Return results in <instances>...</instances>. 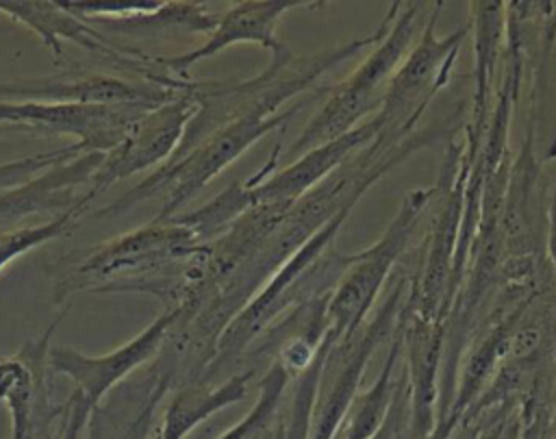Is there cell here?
<instances>
[{
  "label": "cell",
  "mask_w": 556,
  "mask_h": 439,
  "mask_svg": "<svg viewBox=\"0 0 556 439\" xmlns=\"http://www.w3.org/2000/svg\"><path fill=\"white\" fill-rule=\"evenodd\" d=\"M295 9H324V2L308 0H241L232 2L222 17H217L215 28L206 35L204 43L185 50L174 57H156L159 67L176 78L189 80V72L198 61L211 59L235 43H254L271 54V59H282L291 50L276 35L278 22Z\"/></svg>",
  "instance_id": "4fadbf2b"
},
{
  "label": "cell",
  "mask_w": 556,
  "mask_h": 439,
  "mask_svg": "<svg viewBox=\"0 0 556 439\" xmlns=\"http://www.w3.org/2000/svg\"><path fill=\"white\" fill-rule=\"evenodd\" d=\"M146 111H150V106L143 104L100 106L0 100V124H13L37 133L72 135L83 152H106L122 141L128 128Z\"/></svg>",
  "instance_id": "9a60e30c"
},
{
  "label": "cell",
  "mask_w": 556,
  "mask_h": 439,
  "mask_svg": "<svg viewBox=\"0 0 556 439\" xmlns=\"http://www.w3.org/2000/svg\"><path fill=\"white\" fill-rule=\"evenodd\" d=\"M91 415H93V406L74 389L65 400L56 439H83V432L89 426Z\"/></svg>",
  "instance_id": "d6a6232c"
},
{
  "label": "cell",
  "mask_w": 556,
  "mask_h": 439,
  "mask_svg": "<svg viewBox=\"0 0 556 439\" xmlns=\"http://www.w3.org/2000/svg\"><path fill=\"white\" fill-rule=\"evenodd\" d=\"M178 315V306H165V311L130 341L98 356L85 354L72 346L52 343L48 350V367L52 374L70 378L76 385L74 389L96 409L106 393L128 378V374L161 352Z\"/></svg>",
  "instance_id": "7c38bea8"
},
{
  "label": "cell",
  "mask_w": 556,
  "mask_h": 439,
  "mask_svg": "<svg viewBox=\"0 0 556 439\" xmlns=\"http://www.w3.org/2000/svg\"><path fill=\"white\" fill-rule=\"evenodd\" d=\"M378 135V122L365 120L345 135L324 141L300 156H295L282 170H276L252 189L256 204H291L319 183H324L332 172H337L352 154L365 148Z\"/></svg>",
  "instance_id": "d6986e66"
},
{
  "label": "cell",
  "mask_w": 556,
  "mask_h": 439,
  "mask_svg": "<svg viewBox=\"0 0 556 439\" xmlns=\"http://www.w3.org/2000/svg\"><path fill=\"white\" fill-rule=\"evenodd\" d=\"M400 337L404 352V374L408 387V437L424 439L432 432L439 415L441 365L445 328L439 319H426L400 311Z\"/></svg>",
  "instance_id": "e0dca14e"
},
{
  "label": "cell",
  "mask_w": 556,
  "mask_h": 439,
  "mask_svg": "<svg viewBox=\"0 0 556 439\" xmlns=\"http://www.w3.org/2000/svg\"><path fill=\"white\" fill-rule=\"evenodd\" d=\"M547 261L552 272L556 274V185L549 189L547 206Z\"/></svg>",
  "instance_id": "e575fe53"
},
{
  "label": "cell",
  "mask_w": 556,
  "mask_h": 439,
  "mask_svg": "<svg viewBox=\"0 0 556 439\" xmlns=\"http://www.w3.org/2000/svg\"><path fill=\"white\" fill-rule=\"evenodd\" d=\"M426 15V2H400V9L384 37L369 48L367 57L343 80L324 89V104L300 130L285 154L300 156L324 141L350 133L365 122V115H376L387 85L413 48Z\"/></svg>",
  "instance_id": "3957f363"
},
{
  "label": "cell",
  "mask_w": 556,
  "mask_h": 439,
  "mask_svg": "<svg viewBox=\"0 0 556 439\" xmlns=\"http://www.w3.org/2000/svg\"><path fill=\"white\" fill-rule=\"evenodd\" d=\"M65 313L67 306L37 339L24 341L17 352L0 359V402L11 419L9 439H56L65 402H54L48 350Z\"/></svg>",
  "instance_id": "8fae6325"
},
{
  "label": "cell",
  "mask_w": 556,
  "mask_h": 439,
  "mask_svg": "<svg viewBox=\"0 0 556 439\" xmlns=\"http://www.w3.org/2000/svg\"><path fill=\"white\" fill-rule=\"evenodd\" d=\"M217 17L204 2H161L156 9L124 17H100L87 24L96 30L137 39H174L176 35H208Z\"/></svg>",
  "instance_id": "7402d4cb"
},
{
  "label": "cell",
  "mask_w": 556,
  "mask_h": 439,
  "mask_svg": "<svg viewBox=\"0 0 556 439\" xmlns=\"http://www.w3.org/2000/svg\"><path fill=\"white\" fill-rule=\"evenodd\" d=\"M400 354H402V337H400V322H397V328L391 337L389 354H387L378 376L365 391H361L354 398V402L337 432V439H369L384 424V419L391 411L397 378H400V374H395Z\"/></svg>",
  "instance_id": "603a6c76"
},
{
  "label": "cell",
  "mask_w": 556,
  "mask_h": 439,
  "mask_svg": "<svg viewBox=\"0 0 556 439\" xmlns=\"http://www.w3.org/2000/svg\"><path fill=\"white\" fill-rule=\"evenodd\" d=\"M302 102L274 117H245L230 122L200 141L178 148L163 165L148 174L139 185L91 213V217H113L126 213L135 204L163 193V204L154 220H169L176 211L200 193L217 174L235 163L248 148L261 141L271 130L280 128L291 115L298 113Z\"/></svg>",
  "instance_id": "277c9868"
},
{
  "label": "cell",
  "mask_w": 556,
  "mask_h": 439,
  "mask_svg": "<svg viewBox=\"0 0 556 439\" xmlns=\"http://www.w3.org/2000/svg\"><path fill=\"white\" fill-rule=\"evenodd\" d=\"M443 7V0L432 2L413 48L387 85L380 109L374 115L378 122V135L374 139L378 143L393 146L410 137L428 104L452 76L460 46L469 37V22L439 37L437 24Z\"/></svg>",
  "instance_id": "8992f818"
},
{
  "label": "cell",
  "mask_w": 556,
  "mask_h": 439,
  "mask_svg": "<svg viewBox=\"0 0 556 439\" xmlns=\"http://www.w3.org/2000/svg\"><path fill=\"white\" fill-rule=\"evenodd\" d=\"M65 11L80 17L83 22L100 17H124L156 9L161 2H117V0H59Z\"/></svg>",
  "instance_id": "f546056e"
},
{
  "label": "cell",
  "mask_w": 556,
  "mask_h": 439,
  "mask_svg": "<svg viewBox=\"0 0 556 439\" xmlns=\"http://www.w3.org/2000/svg\"><path fill=\"white\" fill-rule=\"evenodd\" d=\"M408 287L410 276L397 272L395 278L387 285L384 298L376 313L369 315L356 333L328 348L319 376L308 439H337V432L354 398L358 396L361 380L374 352L380 343L391 339L397 328Z\"/></svg>",
  "instance_id": "ba28073f"
},
{
  "label": "cell",
  "mask_w": 556,
  "mask_h": 439,
  "mask_svg": "<svg viewBox=\"0 0 556 439\" xmlns=\"http://www.w3.org/2000/svg\"><path fill=\"white\" fill-rule=\"evenodd\" d=\"M469 35L473 37V98L460 139L467 163L476 159L489 128L506 46V2H469Z\"/></svg>",
  "instance_id": "ac0fdd59"
},
{
  "label": "cell",
  "mask_w": 556,
  "mask_h": 439,
  "mask_svg": "<svg viewBox=\"0 0 556 439\" xmlns=\"http://www.w3.org/2000/svg\"><path fill=\"white\" fill-rule=\"evenodd\" d=\"M521 430V402L502 398L471 402L460 415L450 439H517Z\"/></svg>",
  "instance_id": "484cf974"
},
{
  "label": "cell",
  "mask_w": 556,
  "mask_h": 439,
  "mask_svg": "<svg viewBox=\"0 0 556 439\" xmlns=\"http://www.w3.org/2000/svg\"><path fill=\"white\" fill-rule=\"evenodd\" d=\"M293 378L295 374L285 363L271 359V365L256 380L258 396L252 409L217 439H271L285 419V396Z\"/></svg>",
  "instance_id": "cb8c5ba5"
},
{
  "label": "cell",
  "mask_w": 556,
  "mask_h": 439,
  "mask_svg": "<svg viewBox=\"0 0 556 439\" xmlns=\"http://www.w3.org/2000/svg\"><path fill=\"white\" fill-rule=\"evenodd\" d=\"M187 80H124L104 74L74 78H17L0 83V100L9 102H48V104H100L159 106L178 96Z\"/></svg>",
  "instance_id": "2e32d148"
},
{
  "label": "cell",
  "mask_w": 556,
  "mask_h": 439,
  "mask_svg": "<svg viewBox=\"0 0 556 439\" xmlns=\"http://www.w3.org/2000/svg\"><path fill=\"white\" fill-rule=\"evenodd\" d=\"M271 439H285V419L280 422V426H278V430H276V435Z\"/></svg>",
  "instance_id": "d590c367"
},
{
  "label": "cell",
  "mask_w": 556,
  "mask_h": 439,
  "mask_svg": "<svg viewBox=\"0 0 556 439\" xmlns=\"http://www.w3.org/2000/svg\"><path fill=\"white\" fill-rule=\"evenodd\" d=\"M517 439H556V398L532 400L521 406Z\"/></svg>",
  "instance_id": "4dcf8cb0"
},
{
  "label": "cell",
  "mask_w": 556,
  "mask_h": 439,
  "mask_svg": "<svg viewBox=\"0 0 556 439\" xmlns=\"http://www.w3.org/2000/svg\"><path fill=\"white\" fill-rule=\"evenodd\" d=\"M536 152L534 130L528 126L510 161L502 204V276L510 280L536 278L547 261L549 183Z\"/></svg>",
  "instance_id": "9c48e42d"
},
{
  "label": "cell",
  "mask_w": 556,
  "mask_h": 439,
  "mask_svg": "<svg viewBox=\"0 0 556 439\" xmlns=\"http://www.w3.org/2000/svg\"><path fill=\"white\" fill-rule=\"evenodd\" d=\"M252 189L245 183L232 180L222 193L211 198L206 204L198 206L189 213H176L174 217L187 226L200 243H208L217 239L226 228H230L243 213L254 209Z\"/></svg>",
  "instance_id": "d4e9b609"
},
{
  "label": "cell",
  "mask_w": 556,
  "mask_h": 439,
  "mask_svg": "<svg viewBox=\"0 0 556 439\" xmlns=\"http://www.w3.org/2000/svg\"><path fill=\"white\" fill-rule=\"evenodd\" d=\"M328 348L330 341L324 337L317 356L291 382V398L289 404L285 406V439H308L313 406Z\"/></svg>",
  "instance_id": "83f0119b"
},
{
  "label": "cell",
  "mask_w": 556,
  "mask_h": 439,
  "mask_svg": "<svg viewBox=\"0 0 556 439\" xmlns=\"http://www.w3.org/2000/svg\"><path fill=\"white\" fill-rule=\"evenodd\" d=\"M408 415H410V409H408V387H406V374L402 369L400 378H397V387H395L391 411H389L384 424L369 439H397L402 432L408 430Z\"/></svg>",
  "instance_id": "1f68e13d"
},
{
  "label": "cell",
  "mask_w": 556,
  "mask_h": 439,
  "mask_svg": "<svg viewBox=\"0 0 556 439\" xmlns=\"http://www.w3.org/2000/svg\"><path fill=\"white\" fill-rule=\"evenodd\" d=\"M0 13L33 30L41 43L59 59L63 57L61 41L65 39L102 57L104 61L137 72L141 80L167 83L172 78L156 65V59L137 48L111 41L104 33L65 11L59 0H0Z\"/></svg>",
  "instance_id": "5bb4252c"
},
{
  "label": "cell",
  "mask_w": 556,
  "mask_h": 439,
  "mask_svg": "<svg viewBox=\"0 0 556 439\" xmlns=\"http://www.w3.org/2000/svg\"><path fill=\"white\" fill-rule=\"evenodd\" d=\"M191 85L193 80H187L176 98L146 111L128 128L122 141L104 152L98 170L83 191L85 206H89L111 185L148 167L163 165L178 150L185 130L198 111Z\"/></svg>",
  "instance_id": "30bf717a"
},
{
  "label": "cell",
  "mask_w": 556,
  "mask_h": 439,
  "mask_svg": "<svg viewBox=\"0 0 556 439\" xmlns=\"http://www.w3.org/2000/svg\"><path fill=\"white\" fill-rule=\"evenodd\" d=\"M397 9L400 2H393L374 33L350 39L345 43L313 50L308 54L289 52L282 59H271L263 72L250 78L204 83L193 80L191 91L198 102V111L191 117L178 148H187L237 120L278 115L285 102L315 87L317 78H321L326 72L356 57L361 50L374 48L389 30Z\"/></svg>",
  "instance_id": "6da1fadb"
},
{
  "label": "cell",
  "mask_w": 556,
  "mask_h": 439,
  "mask_svg": "<svg viewBox=\"0 0 556 439\" xmlns=\"http://www.w3.org/2000/svg\"><path fill=\"white\" fill-rule=\"evenodd\" d=\"M254 369L232 372L219 382H187L176 387L156 430V439H185L193 428L217 411L248 398Z\"/></svg>",
  "instance_id": "44dd1931"
},
{
  "label": "cell",
  "mask_w": 556,
  "mask_h": 439,
  "mask_svg": "<svg viewBox=\"0 0 556 439\" xmlns=\"http://www.w3.org/2000/svg\"><path fill=\"white\" fill-rule=\"evenodd\" d=\"M198 237L176 217L148 224L102 241L74 259L54 283V304L70 306L76 291H141L172 265H185L198 250Z\"/></svg>",
  "instance_id": "7a4b0ae2"
},
{
  "label": "cell",
  "mask_w": 556,
  "mask_h": 439,
  "mask_svg": "<svg viewBox=\"0 0 556 439\" xmlns=\"http://www.w3.org/2000/svg\"><path fill=\"white\" fill-rule=\"evenodd\" d=\"M83 198L67 211L50 217L43 224H22L15 228L0 230V272L15 259L28 254L30 250L72 233L78 226V220L85 213Z\"/></svg>",
  "instance_id": "4316f807"
},
{
  "label": "cell",
  "mask_w": 556,
  "mask_h": 439,
  "mask_svg": "<svg viewBox=\"0 0 556 439\" xmlns=\"http://www.w3.org/2000/svg\"><path fill=\"white\" fill-rule=\"evenodd\" d=\"M104 152H83L63 161L24 185L0 191V230L15 228L30 215L52 213L59 215L72 209L87 189L93 172L98 170Z\"/></svg>",
  "instance_id": "ffe728a7"
},
{
  "label": "cell",
  "mask_w": 556,
  "mask_h": 439,
  "mask_svg": "<svg viewBox=\"0 0 556 439\" xmlns=\"http://www.w3.org/2000/svg\"><path fill=\"white\" fill-rule=\"evenodd\" d=\"M80 154H83V150L76 143H70V146H61V148H54L48 152L2 161L0 163V191L24 185L30 178L39 176L41 172H46L63 161H70L74 156H80Z\"/></svg>",
  "instance_id": "f1b7e54d"
},
{
  "label": "cell",
  "mask_w": 556,
  "mask_h": 439,
  "mask_svg": "<svg viewBox=\"0 0 556 439\" xmlns=\"http://www.w3.org/2000/svg\"><path fill=\"white\" fill-rule=\"evenodd\" d=\"M432 185L404 196L395 217L387 224L376 243L352 252L341 280L326 304V339L332 343L356 333L369 317L376 298L387 289L395 263L408 250L424 213L430 206Z\"/></svg>",
  "instance_id": "52a82bcc"
},
{
  "label": "cell",
  "mask_w": 556,
  "mask_h": 439,
  "mask_svg": "<svg viewBox=\"0 0 556 439\" xmlns=\"http://www.w3.org/2000/svg\"><path fill=\"white\" fill-rule=\"evenodd\" d=\"M467 174L469 165L463 159V143L452 137L447 139L437 180L432 183V217L419 250L417 272L410 276L404 300L406 313L439 322H445L450 313Z\"/></svg>",
  "instance_id": "5b68a950"
},
{
  "label": "cell",
  "mask_w": 556,
  "mask_h": 439,
  "mask_svg": "<svg viewBox=\"0 0 556 439\" xmlns=\"http://www.w3.org/2000/svg\"><path fill=\"white\" fill-rule=\"evenodd\" d=\"M165 393H167V389H165L163 385H154V387L146 393L143 402L139 404V409H137V413H135V419L130 422V426H128L126 432H124V439H150V428H152L154 409H156V404L165 398ZM152 439H156V435H154Z\"/></svg>",
  "instance_id": "836d02e7"
}]
</instances>
